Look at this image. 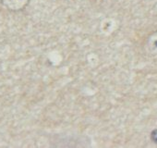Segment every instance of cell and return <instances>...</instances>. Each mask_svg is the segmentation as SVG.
I'll return each mask as SVG.
<instances>
[{"label":"cell","mask_w":157,"mask_h":148,"mask_svg":"<svg viewBox=\"0 0 157 148\" xmlns=\"http://www.w3.org/2000/svg\"><path fill=\"white\" fill-rule=\"evenodd\" d=\"M2 4L11 10H19L23 9L29 2V0H1Z\"/></svg>","instance_id":"6da1fadb"}]
</instances>
